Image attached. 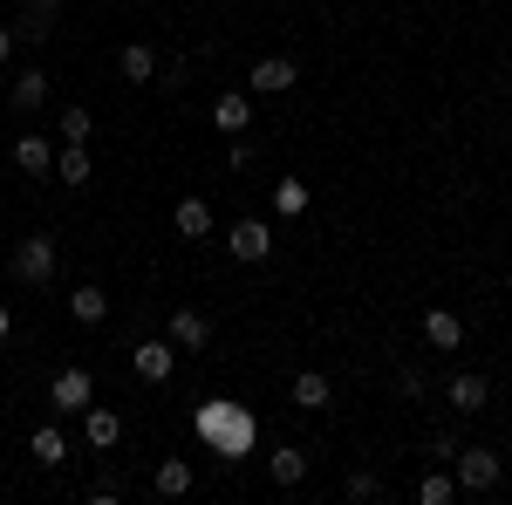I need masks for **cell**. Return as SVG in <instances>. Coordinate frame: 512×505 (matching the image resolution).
<instances>
[{"instance_id":"484cf974","label":"cell","mask_w":512,"mask_h":505,"mask_svg":"<svg viewBox=\"0 0 512 505\" xmlns=\"http://www.w3.org/2000/svg\"><path fill=\"white\" fill-rule=\"evenodd\" d=\"M458 444H465L458 430H437V437H431V458H437V465H451V458H458Z\"/></svg>"},{"instance_id":"7a4b0ae2","label":"cell","mask_w":512,"mask_h":505,"mask_svg":"<svg viewBox=\"0 0 512 505\" xmlns=\"http://www.w3.org/2000/svg\"><path fill=\"white\" fill-rule=\"evenodd\" d=\"M451 478H458V492H492V485H499V451H492V444H458Z\"/></svg>"},{"instance_id":"d4e9b609","label":"cell","mask_w":512,"mask_h":505,"mask_svg":"<svg viewBox=\"0 0 512 505\" xmlns=\"http://www.w3.org/2000/svg\"><path fill=\"white\" fill-rule=\"evenodd\" d=\"M274 205L287 212V219H294V212H308V185H301V178H280V185H274Z\"/></svg>"},{"instance_id":"e0dca14e","label":"cell","mask_w":512,"mask_h":505,"mask_svg":"<svg viewBox=\"0 0 512 505\" xmlns=\"http://www.w3.org/2000/svg\"><path fill=\"white\" fill-rule=\"evenodd\" d=\"M267 465H274V485H301V478H308V451H301V444H280Z\"/></svg>"},{"instance_id":"2e32d148","label":"cell","mask_w":512,"mask_h":505,"mask_svg":"<svg viewBox=\"0 0 512 505\" xmlns=\"http://www.w3.org/2000/svg\"><path fill=\"white\" fill-rule=\"evenodd\" d=\"M151 492H158V499H185V492H192V465H185V458H164L158 478H151Z\"/></svg>"},{"instance_id":"ac0fdd59","label":"cell","mask_w":512,"mask_h":505,"mask_svg":"<svg viewBox=\"0 0 512 505\" xmlns=\"http://www.w3.org/2000/svg\"><path fill=\"white\" fill-rule=\"evenodd\" d=\"M417 499H424V505H451V499H458V478H451L444 465L424 471V478H417Z\"/></svg>"},{"instance_id":"277c9868","label":"cell","mask_w":512,"mask_h":505,"mask_svg":"<svg viewBox=\"0 0 512 505\" xmlns=\"http://www.w3.org/2000/svg\"><path fill=\"white\" fill-rule=\"evenodd\" d=\"M294 82H301V69H294L287 55H260L253 76H246V89H253V96H287Z\"/></svg>"},{"instance_id":"9c48e42d","label":"cell","mask_w":512,"mask_h":505,"mask_svg":"<svg viewBox=\"0 0 512 505\" xmlns=\"http://www.w3.org/2000/svg\"><path fill=\"white\" fill-rule=\"evenodd\" d=\"M164 335H171L178 349H205V342H212V321H205L198 308H178L171 321H164Z\"/></svg>"},{"instance_id":"44dd1931","label":"cell","mask_w":512,"mask_h":505,"mask_svg":"<svg viewBox=\"0 0 512 505\" xmlns=\"http://www.w3.org/2000/svg\"><path fill=\"white\" fill-rule=\"evenodd\" d=\"M55 130H62V144H89V137H96V123H89V110H82V103H69V110L55 117Z\"/></svg>"},{"instance_id":"5bb4252c","label":"cell","mask_w":512,"mask_h":505,"mask_svg":"<svg viewBox=\"0 0 512 505\" xmlns=\"http://www.w3.org/2000/svg\"><path fill=\"white\" fill-rule=\"evenodd\" d=\"M171 226H178V239H205L212 233V205H205V198H178Z\"/></svg>"},{"instance_id":"52a82bcc","label":"cell","mask_w":512,"mask_h":505,"mask_svg":"<svg viewBox=\"0 0 512 505\" xmlns=\"http://www.w3.org/2000/svg\"><path fill=\"white\" fill-rule=\"evenodd\" d=\"M48 396H55V410H89L96 403V383H89V369H55V383H48Z\"/></svg>"},{"instance_id":"5b68a950","label":"cell","mask_w":512,"mask_h":505,"mask_svg":"<svg viewBox=\"0 0 512 505\" xmlns=\"http://www.w3.org/2000/svg\"><path fill=\"white\" fill-rule=\"evenodd\" d=\"M444 403H451V410H458V417H478V410H485V403H492V383H485V376H478V369H458V376H451V383H444Z\"/></svg>"},{"instance_id":"8fae6325","label":"cell","mask_w":512,"mask_h":505,"mask_svg":"<svg viewBox=\"0 0 512 505\" xmlns=\"http://www.w3.org/2000/svg\"><path fill=\"white\" fill-rule=\"evenodd\" d=\"M82 430H89V444H96V451L123 444V417H117V410H103V403H89V410H82Z\"/></svg>"},{"instance_id":"6da1fadb","label":"cell","mask_w":512,"mask_h":505,"mask_svg":"<svg viewBox=\"0 0 512 505\" xmlns=\"http://www.w3.org/2000/svg\"><path fill=\"white\" fill-rule=\"evenodd\" d=\"M55 267H62V246H55L48 233H35V239L14 246V280H21V287H48Z\"/></svg>"},{"instance_id":"7402d4cb","label":"cell","mask_w":512,"mask_h":505,"mask_svg":"<svg viewBox=\"0 0 512 505\" xmlns=\"http://www.w3.org/2000/svg\"><path fill=\"white\" fill-rule=\"evenodd\" d=\"M55 178H62V185H89V151H82V144H69V151L55 157Z\"/></svg>"},{"instance_id":"cb8c5ba5","label":"cell","mask_w":512,"mask_h":505,"mask_svg":"<svg viewBox=\"0 0 512 505\" xmlns=\"http://www.w3.org/2000/svg\"><path fill=\"white\" fill-rule=\"evenodd\" d=\"M342 499H355V505L383 499V478H376V471H349V485H342Z\"/></svg>"},{"instance_id":"9a60e30c","label":"cell","mask_w":512,"mask_h":505,"mask_svg":"<svg viewBox=\"0 0 512 505\" xmlns=\"http://www.w3.org/2000/svg\"><path fill=\"white\" fill-rule=\"evenodd\" d=\"M14 164H21L28 178H48V171H55V144H48V137H21V144H14Z\"/></svg>"},{"instance_id":"4316f807","label":"cell","mask_w":512,"mask_h":505,"mask_svg":"<svg viewBox=\"0 0 512 505\" xmlns=\"http://www.w3.org/2000/svg\"><path fill=\"white\" fill-rule=\"evenodd\" d=\"M7 55H14V28H0V69H7Z\"/></svg>"},{"instance_id":"4fadbf2b","label":"cell","mask_w":512,"mask_h":505,"mask_svg":"<svg viewBox=\"0 0 512 505\" xmlns=\"http://www.w3.org/2000/svg\"><path fill=\"white\" fill-rule=\"evenodd\" d=\"M212 123H219L226 137H239V130L253 123V96H239V89H226V96L212 103Z\"/></svg>"},{"instance_id":"7c38bea8","label":"cell","mask_w":512,"mask_h":505,"mask_svg":"<svg viewBox=\"0 0 512 505\" xmlns=\"http://www.w3.org/2000/svg\"><path fill=\"white\" fill-rule=\"evenodd\" d=\"M7 103H14L21 117H35L41 103H48V69H21V76H14V96H7Z\"/></svg>"},{"instance_id":"30bf717a","label":"cell","mask_w":512,"mask_h":505,"mask_svg":"<svg viewBox=\"0 0 512 505\" xmlns=\"http://www.w3.org/2000/svg\"><path fill=\"white\" fill-rule=\"evenodd\" d=\"M424 342H431L437 355H444V349H465V321H458L451 308H431V314H424Z\"/></svg>"},{"instance_id":"ffe728a7","label":"cell","mask_w":512,"mask_h":505,"mask_svg":"<svg viewBox=\"0 0 512 505\" xmlns=\"http://www.w3.org/2000/svg\"><path fill=\"white\" fill-rule=\"evenodd\" d=\"M294 403H301V410H328V376H321V369H301V376H294Z\"/></svg>"},{"instance_id":"8992f818","label":"cell","mask_w":512,"mask_h":505,"mask_svg":"<svg viewBox=\"0 0 512 505\" xmlns=\"http://www.w3.org/2000/svg\"><path fill=\"white\" fill-rule=\"evenodd\" d=\"M130 369H137L144 383H171V369H178V342H171V335H164V342H137Z\"/></svg>"},{"instance_id":"603a6c76","label":"cell","mask_w":512,"mask_h":505,"mask_svg":"<svg viewBox=\"0 0 512 505\" xmlns=\"http://www.w3.org/2000/svg\"><path fill=\"white\" fill-rule=\"evenodd\" d=\"M35 458L62 471V465H69V437H62V430H35Z\"/></svg>"},{"instance_id":"3957f363","label":"cell","mask_w":512,"mask_h":505,"mask_svg":"<svg viewBox=\"0 0 512 505\" xmlns=\"http://www.w3.org/2000/svg\"><path fill=\"white\" fill-rule=\"evenodd\" d=\"M226 246H233V260L260 267V260H274V226L267 219H239L233 233H226Z\"/></svg>"},{"instance_id":"83f0119b","label":"cell","mask_w":512,"mask_h":505,"mask_svg":"<svg viewBox=\"0 0 512 505\" xmlns=\"http://www.w3.org/2000/svg\"><path fill=\"white\" fill-rule=\"evenodd\" d=\"M7 335H14V314H7V301H0V342H7Z\"/></svg>"},{"instance_id":"d6986e66","label":"cell","mask_w":512,"mask_h":505,"mask_svg":"<svg viewBox=\"0 0 512 505\" xmlns=\"http://www.w3.org/2000/svg\"><path fill=\"white\" fill-rule=\"evenodd\" d=\"M69 314H76V321H89V328H96V321H103V314H110V294H103V287H76V294H69Z\"/></svg>"},{"instance_id":"ba28073f","label":"cell","mask_w":512,"mask_h":505,"mask_svg":"<svg viewBox=\"0 0 512 505\" xmlns=\"http://www.w3.org/2000/svg\"><path fill=\"white\" fill-rule=\"evenodd\" d=\"M117 76L130 82V89H144V82H158V48H144V41H130L117 55Z\"/></svg>"}]
</instances>
